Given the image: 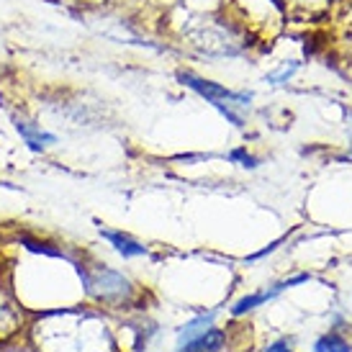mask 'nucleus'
Masks as SVG:
<instances>
[{
    "instance_id": "5",
    "label": "nucleus",
    "mask_w": 352,
    "mask_h": 352,
    "mask_svg": "<svg viewBox=\"0 0 352 352\" xmlns=\"http://www.w3.org/2000/svg\"><path fill=\"white\" fill-rule=\"evenodd\" d=\"M214 316L216 314L214 311H208V314H204V316H198V319H193V322H188L180 332H177V342L180 344H186V342H190V340H196V337H201V334L214 324Z\"/></svg>"
},
{
    "instance_id": "1",
    "label": "nucleus",
    "mask_w": 352,
    "mask_h": 352,
    "mask_svg": "<svg viewBox=\"0 0 352 352\" xmlns=\"http://www.w3.org/2000/svg\"><path fill=\"white\" fill-rule=\"evenodd\" d=\"M78 273L85 294L90 298H96L98 303L124 306V303H129L134 298V283L124 273H118V270H111L106 265H93V267L80 265Z\"/></svg>"
},
{
    "instance_id": "10",
    "label": "nucleus",
    "mask_w": 352,
    "mask_h": 352,
    "mask_svg": "<svg viewBox=\"0 0 352 352\" xmlns=\"http://www.w3.org/2000/svg\"><path fill=\"white\" fill-rule=\"evenodd\" d=\"M267 352H294V350H291V344L285 342V340H280V342L270 344V347H267Z\"/></svg>"
},
{
    "instance_id": "2",
    "label": "nucleus",
    "mask_w": 352,
    "mask_h": 352,
    "mask_svg": "<svg viewBox=\"0 0 352 352\" xmlns=\"http://www.w3.org/2000/svg\"><path fill=\"white\" fill-rule=\"evenodd\" d=\"M177 80H180L183 85H188L190 90H196L198 96H204V98L208 100L226 121H232L236 129L245 126V121H242L239 113H234V108H250L252 96H247V93H234V90H229V88H224V85L214 82V80L198 78V75H193V72H177Z\"/></svg>"
},
{
    "instance_id": "8",
    "label": "nucleus",
    "mask_w": 352,
    "mask_h": 352,
    "mask_svg": "<svg viewBox=\"0 0 352 352\" xmlns=\"http://www.w3.org/2000/svg\"><path fill=\"white\" fill-rule=\"evenodd\" d=\"M21 247H29L31 252H39V254H47V257H67V254L62 252V250H54L52 245H47V242H39V239H34V236H19Z\"/></svg>"
},
{
    "instance_id": "7",
    "label": "nucleus",
    "mask_w": 352,
    "mask_h": 352,
    "mask_svg": "<svg viewBox=\"0 0 352 352\" xmlns=\"http://www.w3.org/2000/svg\"><path fill=\"white\" fill-rule=\"evenodd\" d=\"M275 296H278L275 288H270V291H260V294H252V296H245L242 301L234 303L232 314H234V316H242V314L252 311V309H257V306H263L265 301H270V298H275Z\"/></svg>"
},
{
    "instance_id": "9",
    "label": "nucleus",
    "mask_w": 352,
    "mask_h": 352,
    "mask_svg": "<svg viewBox=\"0 0 352 352\" xmlns=\"http://www.w3.org/2000/svg\"><path fill=\"white\" fill-rule=\"evenodd\" d=\"M229 160H232V162H239L242 167H250V170H254V167H257V160H254V157L250 155L245 147H239V149H234V152H229Z\"/></svg>"
},
{
    "instance_id": "6",
    "label": "nucleus",
    "mask_w": 352,
    "mask_h": 352,
    "mask_svg": "<svg viewBox=\"0 0 352 352\" xmlns=\"http://www.w3.org/2000/svg\"><path fill=\"white\" fill-rule=\"evenodd\" d=\"M314 352H352V347L342 334L327 332L314 342Z\"/></svg>"
},
{
    "instance_id": "4",
    "label": "nucleus",
    "mask_w": 352,
    "mask_h": 352,
    "mask_svg": "<svg viewBox=\"0 0 352 352\" xmlns=\"http://www.w3.org/2000/svg\"><path fill=\"white\" fill-rule=\"evenodd\" d=\"M100 236H103L118 254H124V257H144V254H147V247L142 245V242H137L134 236L124 234V232H111V229H103V226H100Z\"/></svg>"
},
{
    "instance_id": "3",
    "label": "nucleus",
    "mask_w": 352,
    "mask_h": 352,
    "mask_svg": "<svg viewBox=\"0 0 352 352\" xmlns=\"http://www.w3.org/2000/svg\"><path fill=\"white\" fill-rule=\"evenodd\" d=\"M13 124H16V131H19L21 137H23V142H26V144H29L34 152H44L47 147L57 144V137H54V134L44 131V129H39L36 124H34V121H29V118L16 116V118H13Z\"/></svg>"
}]
</instances>
